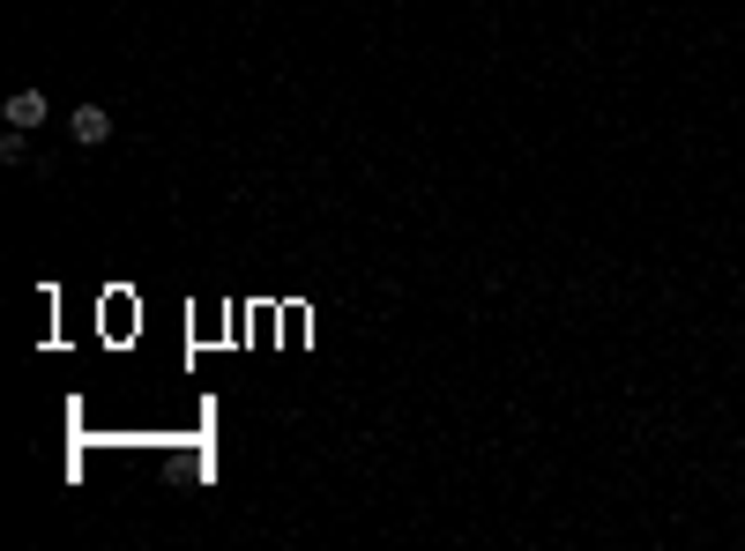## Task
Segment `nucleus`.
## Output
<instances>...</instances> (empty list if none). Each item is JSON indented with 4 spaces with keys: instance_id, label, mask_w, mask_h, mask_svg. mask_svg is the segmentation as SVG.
<instances>
[{
    "instance_id": "nucleus-2",
    "label": "nucleus",
    "mask_w": 745,
    "mask_h": 551,
    "mask_svg": "<svg viewBox=\"0 0 745 551\" xmlns=\"http://www.w3.org/2000/svg\"><path fill=\"white\" fill-rule=\"evenodd\" d=\"M8 128H45V89H15V97H8Z\"/></svg>"
},
{
    "instance_id": "nucleus-1",
    "label": "nucleus",
    "mask_w": 745,
    "mask_h": 551,
    "mask_svg": "<svg viewBox=\"0 0 745 551\" xmlns=\"http://www.w3.org/2000/svg\"><path fill=\"white\" fill-rule=\"evenodd\" d=\"M68 134H75L83 149H105V142H113V112H105V105H75V120H68Z\"/></svg>"
}]
</instances>
